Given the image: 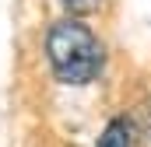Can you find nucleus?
Instances as JSON below:
<instances>
[{
    "instance_id": "nucleus-3",
    "label": "nucleus",
    "mask_w": 151,
    "mask_h": 147,
    "mask_svg": "<svg viewBox=\"0 0 151 147\" xmlns=\"http://www.w3.org/2000/svg\"><path fill=\"white\" fill-rule=\"evenodd\" d=\"M70 14H91V11H99V4L102 0H60Z\"/></svg>"
},
{
    "instance_id": "nucleus-2",
    "label": "nucleus",
    "mask_w": 151,
    "mask_h": 147,
    "mask_svg": "<svg viewBox=\"0 0 151 147\" xmlns=\"http://www.w3.org/2000/svg\"><path fill=\"white\" fill-rule=\"evenodd\" d=\"M95 147H130V126H127L123 119H113V123L102 130V137H99Z\"/></svg>"
},
{
    "instance_id": "nucleus-1",
    "label": "nucleus",
    "mask_w": 151,
    "mask_h": 147,
    "mask_svg": "<svg viewBox=\"0 0 151 147\" xmlns=\"http://www.w3.org/2000/svg\"><path fill=\"white\" fill-rule=\"evenodd\" d=\"M46 56H49L53 77L70 88L91 84L102 70V42L88 25L74 18H63L46 32Z\"/></svg>"
}]
</instances>
